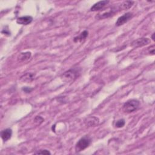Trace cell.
<instances>
[{"label":"cell","mask_w":155,"mask_h":155,"mask_svg":"<svg viewBox=\"0 0 155 155\" xmlns=\"http://www.w3.org/2000/svg\"><path fill=\"white\" fill-rule=\"evenodd\" d=\"M109 3V1H107V0H104V1H99L96 3H95L90 9L91 11L95 12V11L99 10L102 9H103L107 4Z\"/></svg>","instance_id":"cell-8"},{"label":"cell","mask_w":155,"mask_h":155,"mask_svg":"<svg viewBox=\"0 0 155 155\" xmlns=\"http://www.w3.org/2000/svg\"><path fill=\"white\" fill-rule=\"evenodd\" d=\"M133 17V14L131 12L126 13L123 15H122L119 18H118L117 21L116 22V26H121L124 25L125 23H127L130 19H131Z\"/></svg>","instance_id":"cell-5"},{"label":"cell","mask_w":155,"mask_h":155,"mask_svg":"<svg viewBox=\"0 0 155 155\" xmlns=\"http://www.w3.org/2000/svg\"><path fill=\"white\" fill-rule=\"evenodd\" d=\"M151 40L148 38H141L134 40L131 43V47L133 48L141 47L148 45L150 44Z\"/></svg>","instance_id":"cell-4"},{"label":"cell","mask_w":155,"mask_h":155,"mask_svg":"<svg viewBox=\"0 0 155 155\" xmlns=\"http://www.w3.org/2000/svg\"><path fill=\"white\" fill-rule=\"evenodd\" d=\"M133 4H134V1H124L123 3L121 4L119 8L120 9L123 10H128L133 6Z\"/></svg>","instance_id":"cell-13"},{"label":"cell","mask_w":155,"mask_h":155,"mask_svg":"<svg viewBox=\"0 0 155 155\" xmlns=\"http://www.w3.org/2000/svg\"><path fill=\"white\" fill-rule=\"evenodd\" d=\"M154 35H155V34H153L152 35V36H151V38H152L153 41H154Z\"/></svg>","instance_id":"cell-19"},{"label":"cell","mask_w":155,"mask_h":155,"mask_svg":"<svg viewBox=\"0 0 155 155\" xmlns=\"http://www.w3.org/2000/svg\"><path fill=\"white\" fill-rule=\"evenodd\" d=\"M23 90L26 93H30L32 90V88L29 87H24L23 88Z\"/></svg>","instance_id":"cell-18"},{"label":"cell","mask_w":155,"mask_h":155,"mask_svg":"<svg viewBox=\"0 0 155 155\" xmlns=\"http://www.w3.org/2000/svg\"><path fill=\"white\" fill-rule=\"evenodd\" d=\"M35 154H51V153L47 150H41L35 153Z\"/></svg>","instance_id":"cell-16"},{"label":"cell","mask_w":155,"mask_h":155,"mask_svg":"<svg viewBox=\"0 0 155 155\" xmlns=\"http://www.w3.org/2000/svg\"><path fill=\"white\" fill-rule=\"evenodd\" d=\"M91 138L88 136H84L83 138H81L76 143L75 146L76 151L80 152L87 149L90 146L91 144Z\"/></svg>","instance_id":"cell-3"},{"label":"cell","mask_w":155,"mask_h":155,"mask_svg":"<svg viewBox=\"0 0 155 155\" xmlns=\"http://www.w3.org/2000/svg\"><path fill=\"white\" fill-rule=\"evenodd\" d=\"M34 79V74L32 73H27L21 77L20 81L24 83H29L31 82Z\"/></svg>","instance_id":"cell-11"},{"label":"cell","mask_w":155,"mask_h":155,"mask_svg":"<svg viewBox=\"0 0 155 155\" xmlns=\"http://www.w3.org/2000/svg\"><path fill=\"white\" fill-rule=\"evenodd\" d=\"M79 74V71L77 69H70L62 75L61 80L65 83H72L78 77Z\"/></svg>","instance_id":"cell-2"},{"label":"cell","mask_w":155,"mask_h":155,"mask_svg":"<svg viewBox=\"0 0 155 155\" xmlns=\"http://www.w3.org/2000/svg\"><path fill=\"white\" fill-rule=\"evenodd\" d=\"M35 123H37V124H41L42 123V122L44 121V119L42 118V117H41L40 116H37L35 118Z\"/></svg>","instance_id":"cell-17"},{"label":"cell","mask_w":155,"mask_h":155,"mask_svg":"<svg viewBox=\"0 0 155 155\" xmlns=\"http://www.w3.org/2000/svg\"><path fill=\"white\" fill-rule=\"evenodd\" d=\"M140 106V102L136 99H132L126 102L123 106V110L124 113H130L135 112Z\"/></svg>","instance_id":"cell-1"},{"label":"cell","mask_w":155,"mask_h":155,"mask_svg":"<svg viewBox=\"0 0 155 155\" xmlns=\"http://www.w3.org/2000/svg\"><path fill=\"white\" fill-rule=\"evenodd\" d=\"M33 21V18L31 16L21 17L17 19V23L21 25H28L30 24Z\"/></svg>","instance_id":"cell-6"},{"label":"cell","mask_w":155,"mask_h":155,"mask_svg":"<svg viewBox=\"0 0 155 155\" xmlns=\"http://www.w3.org/2000/svg\"><path fill=\"white\" fill-rule=\"evenodd\" d=\"M114 14V10L111 9L109 11H107V12H104L103 14H99L98 15V16L96 17V18L98 19H104V18H107L110 16L113 15V14Z\"/></svg>","instance_id":"cell-12"},{"label":"cell","mask_w":155,"mask_h":155,"mask_svg":"<svg viewBox=\"0 0 155 155\" xmlns=\"http://www.w3.org/2000/svg\"><path fill=\"white\" fill-rule=\"evenodd\" d=\"M125 124H126L125 120H124V119H121L118 120V121L116 122L115 127H116V128H120L123 127L125 126Z\"/></svg>","instance_id":"cell-15"},{"label":"cell","mask_w":155,"mask_h":155,"mask_svg":"<svg viewBox=\"0 0 155 155\" xmlns=\"http://www.w3.org/2000/svg\"><path fill=\"white\" fill-rule=\"evenodd\" d=\"M12 136V130L10 128H6L3 130L1 133V137L4 142L9 140Z\"/></svg>","instance_id":"cell-9"},{"label":"cell","mask_w":155,"mask_h":155,"mask_svg":"<svg viewBox=\"0 0 155 155\" xmlns=\"http://www.w3.org/2000/svg\"><path fill=\"white\" fill-rule=\"evenodd\" d=\"M32 54L30 52H22L21 53L18 57V61L19 62H24L26 61L31 58Z\"/></svg>","instance_id":"cell-10"},{"label":"cell","mask_w":155,"mask_h":155,"mask_svg":"<svg viewBox=\"0 0 155 155\" xmlns=\"http://www.w3.org/2000/svg\"><path fill=\"white\" fill-rule=\"evenodd\" d=\"M88 35V32L87 30H84L83 31L81 34H80V36L78 37H76L73 39V41L75 42H81L83 40H84Z\"/></svg>","instance_id":"cell-14"},{"label":"cell","mask_w":155,"mask_h":155,"mask_svg":"<svg viewBox=\"0 0 155 155\" xmlns=\"http://www.w3.org/2000/svg\"><path fill=\"white\" fill-rule=\"evenodd\" d=\"M85 123L86 125L90 127H95L98 125L99 120L98 118L95 116H90L87 118L85 121Z\"/></svg>","instance_id":"cell-7"}]
</instances>
